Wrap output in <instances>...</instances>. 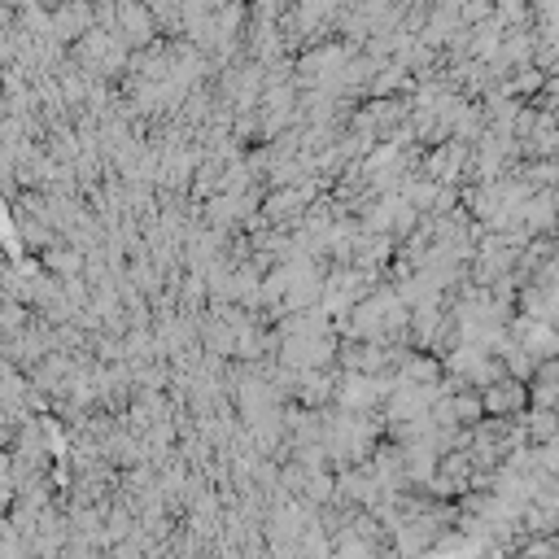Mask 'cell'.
<instances>
[{
    "label": "cell",
    "instance_id": "obj_2",
    "mask_svg": "<svg viewBox=\"0 0 559 559\" xmlns=\"http://www.w3.org/2000/svg\"><path fill=\"white\" fill-rule=\"evenodd\" d=\"M511 389H498V394H490V402L498 411H511V407H525V389L516 385V380H507Z\"/></svg>",
    "mask_w": 559,
    "mask_h": 559
},
{
    "label": "cell",
    "instance_id": "obj_1",
    "mask_svg": "<svg viewBox=\"0 0 559 559\" xmlns=\"http://www.w3.org/2000/svg\"><path fill=\"white\" fill-rule=\"evenodd\" d=\"M559 223V193H538L525 210V228H555Z\"/></svg>",
    "mask_w": 559,
    "mask_h": 559
}]
</instances>
